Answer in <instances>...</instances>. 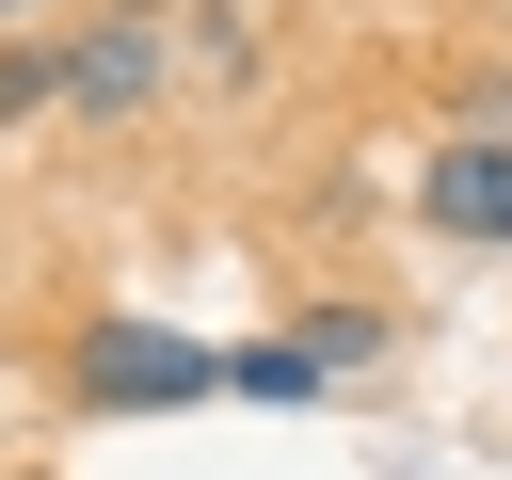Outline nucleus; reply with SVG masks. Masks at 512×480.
Wrapping results in <instances>:
<instances>
[{"label":"nucleus","instance_id":"1","mask_svg":"<svg viewBox=\"0 0 512 480\" xmlns=\"http://www.w3.org/2000/svg\"><path fill=\"white\" fill-rule=\"evenodd\" d=\"M80 400L96 416H176V400H224V352L176 336V320H96L80 336Z\"/></svg>","mask_w":512,"mask_h":480},{"label":"nucleus","instance_id":"2","mask_svg":"<svg viewBox=\"0 0 512 480\" xmlns=\"http://www.w3.org/2000/svg\"><path fill=\"white\" fill-rule=\"evenodd\" d=\"M416 224H432V240H512V144L464 128V144L416 176Z\"/></svg>","mask_w":512,"mask_h":480},{"label":"nucleus","instance_id":"3","mask_svg":"<svg viewBox=\"0 0 512 480\" xmlns=\"http://www.w3.org/2000/svg\"><path fill=\"white\" fill-rule=\"evenodd\" d=\"M160 96V32L128 16V32H96V48H64V112H144Z\"/></svg>","mask_w":512,"mask_h":480},{"label":"nucleus","instance_id":"4","mask_svg":"<svg viewBox=\"0 0 512 480\" xmlns=\"http://www.w3.org/2000/svg\"><path fill=\"white\" fill-rule=\"evenodd\" d=\"M320 384H336V368H320L304 336H240V352H224V400H320Z\"/></svg>","mask_w":512,"mask_h":480},{"label":"nucleus","instance_id":"5","mask_svg":"<svg viewBox=\"0 0 512 480\" xmlns=\"http://www.w3.org/2000/svg\"><path fill=\"white\" fill-rule=\"evenodd\" d=\"M304 352H320V368H368V352H384V320H352V304H320V320H304Z\"/></svg>","mask_w":512,"mask_h":480},{"label":"nucleus","instance_id":"6","mask_svg":"<svg viewBox=\"0 0 512 480\" xmlns=\"http://www.w3.org/2000/svg\"><path fill=\"white\" fill-rule=\"evenodd\" d=\"M48 96H64V64H48V48H0V128H16V112H48Z\"/></svg>","mask_w":512,"mask_h":480},{"label":"nucleus","instance_id":"7","mask_svg":"<svg viewBox=\"0 0 512 480\" xmlns=\"http://www.w3.org/2000/svg\"><path fill=\"white\" fill-rule=\"evenodd\" d=\"M0 16H32V0H0Z\"/></svg>","mask_w":512,"mask_h":480}]
</instances>
